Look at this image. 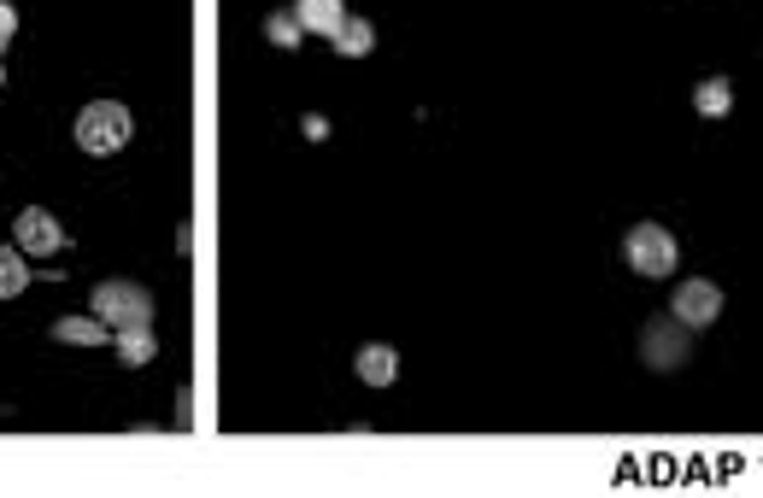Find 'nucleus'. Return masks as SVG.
<instances>
[{
  "instance_id": "nucleus-13",
  "label": "nucleus",
  "mask_w": 763,
  "mask_h": 498,
  "mask_svg": "<svg viewBox=\"0 0 763 498\" xmlns=\"http://www.w3.org/2000/svg\"><path fill=\"white\" fill-rule=\"evenodd\" d=\"M264 35H271V48H288V53H294V48H300V35H305V24H300V12H294V7H282V12L264 18Z\"/></svg>"
},
{
  "instance_id": "nucleus-8",
  "label": "nucleus",
  "mask_w": 763,
  "mask_h": 498,
  "mask_svg": "<svg viewBox=\"0 0 763 498\" xmlns=\"http://www.w3.org/2000/svg\"><path fill=\"white\" fill-rule=\"evenodd\" d=\"M294 12H300L305 35H329V41H335V30L347 24V7H341V0H294Z\"/></svg>"
},
{
  "instance_id": "nucleus-3",
  "label": "nucleus",
  "mask_w": 763,
  "mask_h": 498,
  "mask_svg": "<svg viewBox=\"0 0 763 498\" xmlns=\"http://www.w3.org/2000/svg\"><path fill=\"white\" fill-rule=\"evenodd\" d=\"M94 317H107L112 328H135V323H153V294L135 282H94Z\"/></svg>"
},
{
  "instance_id": "nucleus-10",
  "label": "nucleus",
  "mask_w": 763,
  "mask_h": 498,
  "mask_svg": "<svg viewBox=\"0 0 763 498\" xmlns=\"http://www.w3.org/2000/svg\"><path fill=\"white\" fill-rule=\"evenodd\" d=\"M107 335H112L107 317H59L53 323V341H66V346H107Z\"/></svg>"
},
{
  "instance_id": "nucleus-4",
  "label": "nucleus",
  "mask_w": 763,
  "mask_h": 498,
  "mask_svg": "<svg viewBox=\"0 0 763 498\" xmlns=\"http://www.w3.org/2000/svg\"><path fill=\"white\" fill-rule=\"evenodd\" d=\"M670 317L682 323V328H711L716 317H723V287L705 282V276H699V282H682V287L670 294Z\"/></svg>"
},
{
  "instance_id": "nucleus-5",
  "label": "nucleus",
  "mask_w": 763,
  "mask_h": 498,
  "mask_svg": "<svg viewBox=\"0 0 763 498\" xmlns=\"http://www.w3.org/2000/svg\"><path fill=\"white\" fill-rule=\"evenodd\" d=\"M12 235H18V253H30V258H48V253H59V246L71 241L66 230H59V217L41 212V205H24V212H18Z\"/></svg>"
},
{
  "instance_id": "nucleus-7",
  "label": "nucleus",
  "mask_w": 763,
  "mask_h": 498,
  "mask_svg": "<svg viewBox=\"0 0 763 498\" xmlns=\"http://www.w3.org/2000/svg\"><path fill=\"white\" fill-rule=\"evenodd\" d=\"M353 369H359L364 387H394L400 382V352L394 346H364Z\"/></svg>"
},
{
  "instance_id": "nucleus-15",
  "label": "nucleus",
  "mask_w": 763,
  "mask_h": 498,
  "mask_svg": "<svg viewBox=\"0 0 763 498\" xmlns=\"http://www.w3.org/2000/svg\"><path fill=\"white\" fill-rule=\"evenodd\" d=\"M12 35H18V12H12V0H0V53L12 48Z\"/></svg>"
},
{
  "instance_id": "nucleus-16",
  "label": "nucleus",
  "mask_w": 763,
  "mask_h": 498,
  "mask_svg": "<svg viewBox=\"0 0 763 498\" xmlns=\"http://www.w3.org/2000/svg\"><path fill=\"white\" fill-rule=\"evenodd\" d=\"M0 82H7V71H0Z\"/></svg>"
},
{
  "instance_id": "nucleus-2",
  "label": "nucleus",
  "mask_w": 763,
  "mask_h": 498,
  "mask_svg": "<svg viewBox=\"0 0 763 498\" xmlns=\"http://www.w3.org/2000/svg\"><path fill=\"white\" fill-rule=\"evenodd\" d=\"M623 258L634 276H646V282H664L675 258H682V246H675V235L664 230V223H634V230L623 235Z\"/></svg>"
},
{
  "instance_id": "nucleus-6",
  "label": "nucleus",
  "mask_w": 763,
  "mask_h": 498,
  "mask_svg": "<svg viewBox=\"0 0 763 498\" xmlns=\"http://www.w3.org/2000/svg\"><path fill=\"white\" fill-rule=\"evenodd\" d=\"M687 358V335H670V317H652L646 328V364L652 369H670V364H682Z\"/></svg>"
},
{
  "instance_id": "nucleus-11",
  "label": "nucleus",
  "mask_w": 763,
  "mask_h": 498,
  "mask_svg": "<svg viewBox=\"0 0 763 498\" xmlns=\"http://www.w3.org/2000/svg\"><path fill=\"white\" fill-rule=\"evenodd\" d=\"M729 106H734V89H729L723 77H705V82L693 89V112H699V118H729Z\"/></svg>"
},
{
  "instance_id": "nucleus-1",
  "label": "nucleus",
  "mask_w": 763,
  "mask_h": 498,
  "mask_svg": "<svg viewBox=\"0 0 763 498\" xmlns=\"http://www.w3.org/2000/svg\"><path fill=\"white\" fill-rule=\"evenodd\" d=\"M77 148L94 153V159H112L130 148V106H118V100H94V106H82L77 118Z\"/></svg>"
},
{
  "instance_id": "nucleus-9",
  "label": "nucleus",
  "mask_w": 763,
  "mask_h": 498,
  "mask_svg": "<svg viewBox=\"0 0 763 498\" xmlns=\"http://www.w3.org/2000/svg\"><path fill=\"white\" fill-rule=\"evenodd\" d=\"M112 346L123 364H153L159 335H153V323H135V328H112Z\"/></svg>"
},
{
  "instance_id": "nucleus-12",
  "label": "nucleus",
  "mask_w": 763,
  "mask_h": 498,
  "mask_svg": "<svg viewBox=\"0 0 763 498\" xmlns=\"http://www.w3.org/2000/svg\"><path fill=\"white\" fill-rule=\"evenodd\" d=\"M24 287H30L24 253H18V246H0V299H18Z\"/></svg>"
},
{
  "instance_id": "nucleus-14",
  "label": "nucleus",
  "mask_w": 763,
  "mask_h": 498,
  "mask_svg": "<svg viewBox=\"0 0 763 498\" xmlns=\"http://www.w3.org/2000/svg\"><path fill=\"white\" fill-rule=\"evenodd\" d=\"M370 48H377V30H370L364 18H347V24L335 30V53H347V59H364Z\"/></svg>"
}]
</instances>
